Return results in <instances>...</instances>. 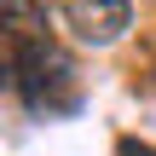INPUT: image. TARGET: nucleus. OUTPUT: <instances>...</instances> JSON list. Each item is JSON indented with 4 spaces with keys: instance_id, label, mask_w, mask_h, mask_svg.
Wrapping results in <instances>:
<instances>
[{
    "instance_id": "obj_2",
    "label": "nucleus",
    "mask_w": 156,
    "mask_h": 156,
    "mask_svg": "<svg viewBox=\"0 0 156 156\" xmlns=\"http://www.w3.org/2000/svg\"><path fill=\"white\" fill-rule=\"evenodd\" d=\"M64 23L81 46H116L133 23V0H64Z\"/></svg>"
},
{
    "instance_id": "obj_1",
    "label": "nucleus",
    "mask_w": 156,
    "mask_h": 156,
    "mask_svg": "<svg viewBox=\"0 0 156 156\" xmlns=\"http://www.w3.org/2000/svg\"><path fill=\"white\" fill-rule=\"evenodd\" d=\"M0 93H17L35 116H64L81 104L75 64L35 0H0Z\"/></svg>"
},
{
    "instance_id": "obj_3",
    "label": "nucleus",
    "mask_w": 156,
    "mask_h": 156,
    "mask_svg": "<svg viewBox=\"0 0 156 156\" xmlns=\"http://www.w3.org/2000/svg\"><path fill=\"white\" fill-rule=\"evenodd\" d=\"M116 156H156L151 145H139V139H122V145H116Z\"/></svg>"
}]
</instances>
